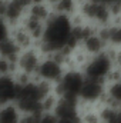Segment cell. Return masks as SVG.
Listing matches in <instances>:
<instances>
[{"label":"cell","mask_w":121,"mask_h":123,"mask_svg":"<svg viewBox=\"0 0 121 123\" xmlns=\"http://www.w3.org/2000/svg\"><path fill=\"white\" fill-rule=\"evenodd\" d=\"M86 82V76L78 69L66 70L61 80L54 86V93L59 97H78Z\"/></svg>","instance_id":"cell-3"},{"label":"cell","mask_w":121,"mask_h":123,"mask_svg":"<svg viewBox=\"0 0 121 123\" xmlns=\"http://www.w3.org/2000/svg\"><path fill=\"white\" fill-rule=\"evenodd\" d=\"M22 113L14 103H7L0 106V123H20Z\"/></svg>","instance_id":"cell-14"},{"label":"cell","mask_w":121,"mask_h":123,"mask_svg":"<svg viewBox=\"0 0 121 123\" xmlns=\"http://www.w3.org/2000/svg\"><path fill=\"white\" fill-rule=\"evenodd\" d=\"M64 73H66V69L59 62L53 59L51 56H46V57H43V60L38 66V70L36 73V79L49 82V83L56 86L61 80V77L64 76Z\"/></svg>","instance_id":"cell-7"},{"label":"cell","mask_w":121,"mask_h":123,"mask_svg":"<svg viewBox=\"0 0 121 123\" xmlns=\"http://www.w3.org/2000/svg\"><path fill=\"white\" fill-rule=\"evenodd\" d=\"M95 1H100V3H105V4L111 6V4H116V3H118L120 0H95Z\"/></svg>","instance_id":"cell-22"},{"label":"cell","mask_w":121,"mask_h":123,"mask_svg":"<svg viewBox=\"0 0 121 123\" xmlns=\"http://www.w3.org/2000/svg\"><path fill=\"white\" fill-rule=\"evenodd\" d=\"M0 106H1V105H0Z\"/></svg>","instance_id":"cell-26"},{"label":"cell","mask_w":121,"mask_h":123,"mask_svg":"<svg viewBox=\"0 0 121 123\" xmlns=\"http://www.w3.org/2000/svg\"><path fill=\"white\" fill-rule=\"evenodd\" d=\"M78 13L87 23L95 26L97 29L110 26L113 23L111 9L105 3H100L95 0H83L78 4Z\"/></svg>","instance_id":"cell-2"},{"label":"cell","mask_w":121,"mask_h":123,"mask_svg":"<svg viewBox=\"0 0 121 123\" xmlns=\"http://www.w3.org/2000/svg\"><path fill=\"white\" fill-rule=\"evenodd\" d=\"M81 50L84 53H87L90 57L98 56L101 53H104L108 47V44L105 43V40L101 37V34L98 33V30H95L94 33H91L90 36H87L83 43H81Z\"/></svg>","instance_id":"cell-8"},{"label":"cell","mask_w":121,"mask_h":123,"mask_svg":"<svg viewBox=\"0 0 121 123\" xmlns=\"http://www.w3.org/2000/svg\"><path fill=\"white\" fill-rule=\"evenodd\" d=\"M57 1H59V0H47V3H49L50 6H51V4H54V3H57Z\"/></svg>","instance_id":"cell-24"},{"label":"cell","mask_w":121,"mask_h":123,"mask_svg":"<svg viewBox=\"0 0 121 123\" xmlns=\"http://www.w3.org/2000/svg\"><path fill=\"white\" fill-rule=\"evenodd\" d=\"M113 67H114V63L111 60V57L104 52L98 56L91 57L88 63L86 64V67L83 69V73H84L86 79L98 80V82L105 83V77Z\"/></svg>","instance_id":"cell-4"},{"label":"cell","mask_w":121,"mask_h":123,"mask_svg":"<svg viewBox=\"0 0 121 123\" xmlns=\"http://www.w3.org/2000/svg\"><path fill=\"white\" fill-rule=\"evenodd\" d=\"M20 52L22 50L17 47V44L11 39H7L0 43V57H3V59H7V60L16 63Z\"/></svg>","instance_id":"cell-16"},{"label":"cell","mask_w":121,"mask_h":123,"mask_svg":"<svg viewBox=\"0 0 121 123\" xmlns=\"http://www.w3.org/2000/svg\"><path fill=\"white\" fill-rule=\"evenodd\" d=\"M53 13L61 16H74L78 12V1L77 0H59L57 3L51 4Z\"/></svg>","instance_id":"cell-15"},{"label":"cell","mask_w":121,"mask_h":123,"mask_svg":"<svg viewBox=\"0 0 121 123\" xmlns=\"http://www.w3.org/2000/svg\"><path fill=\"white\" fill-rule=\"evenodd\" d=\"M40 3H47V0H31V4H40Z\"/></svg>","instance_id":"cell-23"},{"label":"cell","mask_w":121,"mask_h":123,"mask_svg":"<svg viewBox=\"0 0 121 123\" xmlns=\"http://www.w3.org/2000/svg\"><path fill=\"white\" fill-rule=\"evenodd\" d=\"M20 25H22V26L24 27V30L27 31L31 37L34 39V42H36L37 44L43 40L44 30H46V23L38 22V20H34V19H31V17L24 16Z\"/></svg>","instance_id":"cell-11"},{"label":"cell","mask_w":121,"mask_h":123,"mask_svg":"<svg viewBox=\"0 0 121 123\" xmlns=\"http://www.w3.org/2000/svg\"><path fill=\"white\" fill-rule=\"evenodd\" d=\"M14 72H16V63L0 57V77L14 74Z\"/></svg>","instance_id":"cell-18"},{"label":"cell","mask_w":121,"mask_h":123,"mask_svg":"<svg viewBox=\"0 0 121 123\" xmlns=\"http://www.w3.org/2000/svg\"><path fill=\"white\" fill-rule=\"evenodd\" d=\"M97 110H98L101 123H118V109L117 107L103 105V106H98Z\"/></svg>","instance_id":"cell-17"},{"label":"cell","mask_w":121,"mask_h":123,"mask_svg":"<svg viewBox=\"0 0 121 123\" xmlns=\"http://www.w3.org/2000/svg\"><path fill=\"white\" fill-rule=\"evenodd\" d=\"M10 33H11V26L4 17H0V43L10 39Z\"/></svg>","instance_id":"cell-19"},{"label":"cell","mask_w":121,"mask_h":123,"mask_svg":"<svg viewBox=\"0 0 121 123\" xmlns=\"http://www.w3.org/2000/svg\"><path fill=\"white\" fill-rule=\"evenodd\" d=\"M105 96V83L98 80L86 79L83 89L80 92V106H88V107H98L103 103V99Z\"/></svg>","instance_id":"cell-5"},{"label":"cell","mask_w":121,"mask_h":123,"mask_svg":"<svg viewBox=\"0 0 121 123\" xmlns=\"http://www.w3.org/2000/svg\"><path fill=\"white\" fill-rule=\"evenodd\" d=\"M53 14V9L49 3H40V4H31L29 7V10L26 12V16L31 17L34 20L43 22L46 23Z\"/></svg>","instance_id":"cell-13"},{"label":"cell","mask_w":121,"mask_h":123,"mask_svg":"<svg viewBox=\"0 0 121 123\" xmlns=\"http://www.w3.org/2000/svg\"><path fill=\"white\" fill-rule=\"evenodd\" d=\"M114 66L117 69H120V72H121V49L118 52V55H117V57H116V60H114Z\"/></svg>","instance_id":"cell-21"},{"label":"cell","mask_w":121,"mask_h":123,"mask_svg":"<svg viewBox=\"0 0 121 123\" xmlns=\"http://www.w3.org/2000/svg\"><path fill=\"white\" fill-rule=\"evenodd\" d=\"M118 123H121V107H118Z\"/></svg>","instance_id":"cell-25"},{"label":"cell","mask_w":121,"mask_h":123,"mask_svg":"<svg viewBox=\"0 0 121 123\" xmlns=\"http://www.w3.org/2000/svg\"><path fill=\"white\" fill-rule=\"evenodd\" d=\"M71 31H73L71 17L53 13L51 17L46 22V30H44L43 40L37 44L38 50L46 57L66 47Z\"/></svg>","instance_id":"cell-1"},{"label":"cell","mask_w":121,"mask_h":123,"mask_svg":"<svg viewBox=\"0 0 121 123\" xmlns=\"http://www.w3.org/2000/svg\"><path fill=\"white\" fill-rule=\"evenodd\" d=\"M38 123H57V117H56V115L51 113V112H43V113L40 115Z\"/></svg>","instance_id":"cell-20"},{"label":"cell","mask_w":121,"mask_h":123,"mask_svg":"<svg viewBox=\"0 0 121 123\" xmlns=\"http://www.w3.org/2000/svg\"><path fill=\"white\" fill-rule=\"evenodd\" d=\"M10 39L17 44V47L20 50H27V49H31V47H36L37 46V43L34 42V39L24 30V27L22 25L11 26Z\"/></svg>","instance_id":"cell-10"},{"label":"cell","mask_w":121,"mask_h":123,"mask_svg":"<svg viewBox=\"0 0 121 123\" xmlns=\"http://www.w3.org/2000/svg\"><path fill=\"white\" fill-rule=\"evenodd\" d=\"M103 105H108V106H113V107H121V79L114 82V83H110V85H105V96L103 99Z\"/></svg>","instance_id":"cell-12"},{"label":"cell","mask_w":121,"mask_h":123,"mask_svg":"<svg viewBox=\"0 0 121 123\" xmlns=\"http://www.w3.org/2000/svg\"><path fill=\"white\" fill-rule=\"evenodd\" d=\"M43 57L44 56L41 55L37 46L27 49V50H22L16 60V72L24 73L33 79H36V73L38 70V66L43 60Z\"/></svg>","instance_id":"cell-6"},{"label":"cell","mask_w":121,"mask_h":123,"mask_svg":"<svg viewBox=\"0 0 121 123\" xmlns=\"http://www.w3.org/2000/svg\"><path fill=\"white\" fill-rule=\"evenodd\" d=\"M19 85L14 80L13 74L10 76H1L0 77V105L14 103L17 97Z\"/></svg>","instance_id":"cell-9"}]
</instances>
